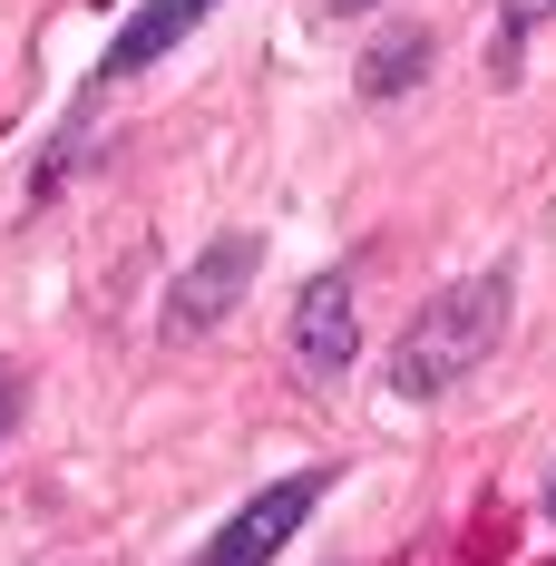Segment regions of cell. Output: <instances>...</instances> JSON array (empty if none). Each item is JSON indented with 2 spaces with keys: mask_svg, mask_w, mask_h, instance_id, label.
Here are the masks:
<instances>
[{
  "mask_svg": "<svg viewBox=\"0 0 556 566\" xmlns=\"http://www.w3.org/2000/svg\"><path fill=\"white\" fill-rule=\"evenodd\" d=\"M254 274H264V234H216V244L176 274V293H167V342L224 333V313L254 293Z\"/></svg>",
  "mask_w": 556,
  "mask_h": 566,
  "instance_id": "cell-3",
  "label": "cell"
},
{
  "mask_svg": "<svg viewBox=\"0 0 556 566\" xmlns=\"http://www.w3.org/2000/svg\"><path fill=\"white\" fill-rule=\"evenodd\" d=\"M333 10H342V20H361V10H371V0H333Z\"/></svg>",
  "mask_w": 556,
  "mask_h": 566,
  "instance_id": "cell-9",
  "label": "cell"
},
{
  "mask_svg": "<svg viewBox=\"0 0 556 566\" xmlns=\"http://www.w3.org/2000/svg\"><path fill=\"white\" fill-rule=\"evenodd\" d=\"M507 303H517V264H489V274H459L449 293H430L400 323V342L381 352V391L390 400H449L507 342Z\"/></svg>",
  "mask_w": 556,
  "mask_h": 566,
  "instance_id": "cell-1",
  "label": "cell"
},
{
  "mask_svg": "<svg viewBox=\"0 0 556 566\" xmlns=\"http://www.w3.org/2000/svg\"><path fill=\"white\" fill-rule=\"evenodd\" d=\"M216 10H224V0H137V10L117 20V40L98 50V78H108V88H117V78H147V69L176 59L206 20H216Z\"/></svg>",
  "mask_w": 556,
  "mask_h": 566,
  "instance_id": "cell-5",
  "label": "cell"
},
{
  "mask_svg": "<svg viewBox=\"0 0 556 566\" xmlns=\"http://www.w3.org/2000/svg\"><path fill=\"white\" fill-rule=\"evenodd\" d=\"M10 420H20V381L0 371V440H10Z\"/></svg>",
  "mask_w": 556,
  "mask_h": 566,
  "instance_id": "cell-8",
  "label": "cell"
},
{
  "mask_svg": "<svg viewBox=\"0 0 556 566\" xmlns=\"http://www.w3.org/2000/svg\"><path fill=\"white\" fill-rule=\"evenodd\" d=\"M556 20V0H507L499 10V50H489V78H517L527 69V40Z\"/></svg>",
  "mask_w": 556,
  "mask_h": 566,
  "instance_id": "cell-7",
  "label": "cell"
},
{
  "mask_svg": "<svg viewBox=\"0 0 556 566\" xmlns=\"http://www.w3.org/2000/svg\"><path fill=\"white\" fill-rule=\"evenodd\" d=\"M361 361V303H352V274H313L303 303H293V371L303 381H342Z\"/></svg>",
  "mask_w": 556,
  "mask_h": 566,
  "instance_id": "cell-4",
  "label": "cell"
},
{
  "mask_svg": "<svg viewBox=\"0 0 556 566\" xmlns=\"http://www.w3.org/2000/svg\"><path fill=\"white\" fill-rule=\"evenodd\" d=\"M333 489H342V469H333V459L293 469V479H274V489H254V499H244V509L224 517V527H216V537H206V547H196L186 566H274L283 547L303 537V517L323 509Z\"/></svg>",
  "mask_w": 556,
  "mask_h": 566,
  "instance_id": "cell-2",
  "label": "cell"
},
{
  "mask_svg": "<svg viewBox=\"0 0 556 566\" xmlns=\"http://www.w3.org/2000/svg\"><path fill=\"white\" fill-rule=\"evenodd\" d=\"M547 517H556V479H547Z\"/></svg>",
  "mask_w": 556,
  "mask_h": 566,
  "instance_id": "cell-10",
  "label": "cell"
},
{
  "mask_svg": "<svg viewBox=\"0 0 556 566\" xmlns=\"http://www.w3.org/2000/svg\"><path fill=\"white\" fill-rule=\"evenodd\" d=\"M430 59H440V30L400 20V30H381V40L361 50V69H352V88H361V98H410V88L430 78Z\"/></svg>",
  "mask_w": 556,
  "mask_h": 566,
  "instance_id": "cell-6",
  "label": "cell"
}]
</instances>
